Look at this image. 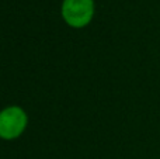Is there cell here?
<instances>
[{
  "label": "cell",
  "mask_w": 160,
  "mask_h": 159,
  "mask_svg": "<svg viewBox=\"0 0 160 159\" xmlns=\"http://www.w3.org/2000/svg\"><path fill=\"white\" fill-rule=\"evenodd\" d=\"M27 117L18 107H10L0 113V137L6 140L16 138L24 131Z\"/></svg>",
  "instance_id": "obj_2"
},
{
  "label": "cell",
  "mask_w": 160,
  "mask_h": 159,
  "mask_svg": "<svg viewBox=\"0 0 160 159\" xmlns=\"http://www.w3.org/2000/svg\"><path fill=\"white\" fill-rule=\"evenodd\" d=\"M62 14L72 27H83L93 17V0H65Z\"/></svg>",
  "instance_id": "obj_1"
}]
</instances>
